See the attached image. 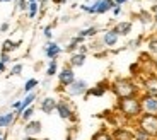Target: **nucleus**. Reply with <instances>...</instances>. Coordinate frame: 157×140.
Instances as JSON below:
<instances>
[{
  "mask_svg": "<svg viewBox=\"0 0 157 140\" xmlns=\"http://www.w3.org/2000/svg\"><path fill=\"white\" fill-rule=\"evenodd\" d=\"M34 111H36V108H34V104H33V106H29V108L24 109L22 113H21L19 118L24 121V123H28L29 120H33V116H34Z\"/></svg>",
  "mask_w": 157,
  "mask_h": 140,
  "instance_id": "obj_26",
  "label": "nucleus"
},
{
  "mask_svg": "<svg viewBox=\"0 0 157 140\" xmlns=\"http://www.w3.org/2000/svg\"><path fill=\"white\" fill-rule=\"evenodd\" d=\"M77 51H78V53H84V55H87V53H89V45H80Z\"/></svg>",
  "mask_w": 157,
  "mask_h": 140,
  "instance_id": "obj_36",
  "label": "nucleus"
},
{
  "mask_svg": "<svg viewBox=\"0 0 157 140\" xmlns=\"http://www.w3.org/2000/svg\"><path fill=\"white\" fill-rule=\"evenodd\" d=\"M9 2H12V0H0V4H9Z\"/></svg>",
  "mask_w": 157,
  "mask_h": 140,
  "instance_id": "obj_45",
  "label": "nucleus"
},
{
  "mask_svg": "<svg viewBox=\"0 0 157 140\" xmlns=\"http://www.w3.org/2000/svg\"><path fill=\"white\" fill-rule=\"evenodd\" d=\"M90 140H113V135H111V132L108 128H101L90 137Z\"/></svg>",
  "mask_w": 157,
  "mask_h": 140,
  "instance_id": "obj_22",
  "label": "nucleus"
},
{
  "mask_svg": "<svg viewBox=\"0 0 157 140\" xmlns=\"http://www.w3.org/2000/svg\"><path fill=\"white\" fill-rule=\"evenodd\" d=\"M28 2H38V0H28Z\"/></svg>",
  "mask_w": 157,
  "mask_h": 140,
  "instance_id": "obj_48",
  "label": "nucleus"
},
{
  "mask_svg": "<svg viewBox=\"0 0 157 140\" xmlns=\"http://www.w3.org/2000/svg\"><path fill=\"white\" fill-rule=\"evenodd\" d=\"M5 70H7V65H5V63H2V62H0V74H4Z\"/></svg>",
  "mask_w": 157,
  "mask_h": 140,
  "instance_id": "obj_41",
  "label": "nucleus"
},
{
  "mask_svg": "<svg viewBox=\"0 0 157 140\" xmlns=\"http://www.w3.org/2000/svg\"><path fill=\"white\" fill-rule=\"evenodd\" d=\"M138 19H140L142 24H150V22H154L152 12H147V10H142L140 14H138Z\"/></svg>",
  "mask_w": 157,
  "mask_h": 140,
  "instance_id": "obj_30",
  "label": "nucleus"
},
{
  "mask_svg": "<svg viewBox=\"0 0 157 140\" xmlns=\"http://www.w3.org/2000/svg\"><path fill=\"white\" fill-rule=\"evenodd\" d=\"M109 91V82H106V80H102V82H98L96 86H92V87H89V91L86 92V99L87 97H102L104 94Z\"/></svg>",
  "mask_w": 157,
  "mask_h": 140,
  "instance_id": "obj_9",
  "label": "nucleus"
},
{
  "mask_svg": "<svg viewBox=\"0 0 157 140\" xmlns=\"http://www.w3.org/2000/svg\"><path fill=\"white\" fill-rule=\"evenodd\" d=\"M133 140H155V138H152V137H150L149 133L144 132L142 128L135 126V128H133Z\"/></svg>",
  "mask_w": 157,
  "mask_h": 140,
  "instance_id": "obj_25",
  "label": "nucleus"
},
{
  "mask_svg": "<svg viewBox=\"0 0 157 140\" xmlns=\"http://www.w3.org/2000/svg\"><path fill=\"white\" fill-rule=\"evenodd\" d=\"M116 111L125 118L126 121H135L142 115V103L140 96L135 97H123L116 101Z\"/></svg>",
  "mask_w": 157,
  "mask_h": 140,
  "instance_id": "obj_2",
  "label": "nucleus"
},
{
  "mask_svg": "<svg viewBox=\"0 0 157 140\" xmlns=\"http://www.w3.org/2000/svg\"><path fill=\"white\" fill-rule=\"evenodd\" d=\"M55 113L60 116V120L63 121H70V123H75L77 121V115H75V108L72 106V103L68 99H58L56 103V109Z\"/></svg>",
  "mask_w": 157,
  "mask_h": 140,
  "instance_id": "obj_4",
  "label": "nucleus"
},
{
  "mask_svg": "<svg viewBox=\"0 0 157 140\" xmlns=\"http://www.w3.org/2000/svg\"><path fill=\"white\" fill-rule=\"evenodd\" d=\"M24 135L26 137H38L43 132V123L38 120H29L28 123H24Z\"/></svg>",
  "mask_w": 157,
  "mask_h": 140,
  "instance_id": "obj_11",
  "label": "nucleus"
},
{
  "mask_svg": "<svg viewBox=\"0 0 157 140\" xmlns=\"http://www.w3.org/2000/svg\"><path fill=\"white\" fill-rule=\"evenodd\" d=\"M98 33H99L98 26H89V27H86V29H80V31L77 33V36L87 39V38H94V36H98Z\"/></svg>",
  "mask_w": 157,
  "mask_h": 140,
  "instance_id": "obj_20",
  "label": "nucleus"
},
{
  "mask_svg": "<svg viewBox=\"0 0 157 140\" xmlns=\"http://www.w3.org/2000/svg\"><path fill=\"white\" fill-rule=\"evenodd\" d=\"M68 21H70V17H68V16H65V17L62 19V22H68Z\"/></svg>",
  "mask_w": 157,
  "mask_h": 140,
  "instance_id": "obj_44",
  "label": "nucleus"
},
{
  "mask_svg": "<svg viewBox=\"0 0 157 140\" xmlns=\"http://www.w3.org/2000/svg\"><path fill=\"white\" fill-rule=\"evenodd\" d=\"M140 89L144 91V94H152V96H157V74L145 75V77L142 79Z\"/></svg>",
  "mask_w": 157,
  "mask_h": 140,
  "instance_id": "obj_8",
  "label": "nucleus"
},
{
  "mask_svg": "<svg viewBox=\"0 0 157 140\" xmlns=\"http://www.w3.org/2000/svg\"><path fill=\"white\" fill-rule=\"evenodd\" d=\"M43 36L48 39V41H51V38H53V24L44 27V29H43Z\"/></svg>",
  "mask_w": 157,
  "mask_h": 140,
  "instance_id": "obj_31",
  "label": "nucleus"
},
{
  "mask_svg": "<svg viewBox=\"0 0 157 140\" xmlns=\"http://www.w3.org/2000/svg\"><path fill=\"white\" fill-rule=\"evenodd\" d=\"M125 4H128V0H114V5H125Z\"/></svg>",
  "mask_w": 157,
  "mask_h": 140,
  "instance_id": "obj_39",
  "label": "nucleus"
},
{
  "mask_svg": "<svg viewBox=\"0 0 157 140\" xmlns=\"http://www.w3.org/2000/svg\"><path fill=\"white\" fill-rule=\"evenodd\" d=\"M56 103H58V99L53 96H46L41 99V103H39V109H41V113L44 115H53L56 109Z\"/></svg>",
  "mask_w": 157,
  "mask_h": 140,
  "instance_id": "obj_13",
  "label": "nucleus"
},
{
  "mask_svg": "<svg viewBox=\"0 0 157 140\" xmlns=\"http://www.w3.org/2000/svg\"><path fill=\"white\" fill-rule=\"evenodd\" d=\"M113 140H133V128L130 126H116L111 130Z\"/></svg>",
  "mask_w": 157,
  "mask_h": 140,
  "instance_id": "obj_12",
  "label": "nucleus"
},
{
  "mask_svg": "<svg viewBox=\"0 0 157 140\" xmlns=\"http://www.w3.org/2000/svg\"><path fill=\"white\" fill-rule=\"evenodd\" d=\"M19 140H41V138H38V137H26V135H24L22 138H19Z\"/></svg>",
  "mask_w": 157,
  "mask_h": 140,
  "instance_id": "obj_40",
  "label": "nucleus"
},
{
  "mask_svg": "<svg viewBox=\"0 0 157 140\" xmlns=\"http://www.w3.org/2000/svg\"><path fill=\"white\" fill-rule=\"evenodd\" d=\"M140 103H142V113L157 115V96L142 92L140 94Z\"/></svg>",
  "mask_w": 157,
  "mask_h": 140,
  "instance_id": "obj_7",
  "label": "nucleus"
},
{
  "mask_svg": "<svg viewBox=\"0 0 157 140\" xmlns=\"http://www.w3.org/2000/svg\"><path fill=\"white\" fill-rule=\"evenodd\" d=\"M14 2H17V0H14Z\"/></svg>",
  "mask_w": 157,
  "mask_h": 140,
  "instance_id": "obj_50",
  "label": "nucleus"
},
{
  "mask_svg": "<svg viewBox=\"0 0 157 140\" xmlns=\"http://www.w3.org/2000/svg\"><path fill=\"white\" fill-rule=\"evenodd\" d=\"M80 10H82V12H87V4H82V5H80Z\"/></svg>",
  "mask_w": 157,
  "mask_h": 140,
  "instance_id": "obj_42",
  "label": "nucleus"
},
{
  "mask_svg": "<svg viewBox=\"0 0 157 140\" xmlns=\"http://www.w3.org/2000/svg\"><path fill=\"white\" fill-rule=\"evenodd\" d=\"M147 48H149L150 53L157 56V33H155V34H152L149 39H147Z\"/></svg>",
  "mask_w": 157,
  "mask_h": 140,
  "instance_id": "obj_29",
  "label": "nucleus"
},
{
  "mask_svg": "<svg viewBox=\"0 0 157 140\" xmlns=\"http://www.w3.org/2000/svg\"><path fill=\"white\" fill-rule=\"evenodd\" d=\"M36 99H38V92H36V91H33V92H28V94H26V97L22 99V109H26V108H29V106H33Z\"/></svg>",
  "mask_w": 157,
  "mask_h": 140,
  "instance_id": "obj_23",
  "label": "nucleus"
},
{
  "mask_svg": "<svg viewBox=\"0 0 157 140\" xmlns=\"http://www.w3.org/2000/svg\"><path fill=\"white\" fill-rule=\"evenodd\" d=\"M39 12V2H29L28 5V19H36Z\"/></svg>",
  "mask_w": 157,
  "mask_h": 140,
  "instance_id": "obj_28",
  "label": "nucleus"
},
{
  "mask_svg": "<svg viewBox=\"0 0 157 140\" xmlns=\"http://www.w3.org/2000/svg\"><path fill=\"white\" fill-rule=\"evenodd\" d=\"M46 77L48 79H51V77H55L56 74H58V62L56 60H50V63H48V67H46Z\"/></svg>",
  "mask_w": 157,
  "mask_h": 140,
  "instance_id": "obj_24",
  "label": "nucleus"
},
{
  "mask_svg": "<svg viewBox=\"0 0 157 140\" xmlns=\"http://www.w3.org/2000/svg\"><path fill=\"white\" fill-rule=\"evenodd\" d=\"M38 86H39V80H38V79H34V77H33V79H28V80H26V84H24V87H22V91H24L26 94H28V92H33V91H34Z\"/></svg>",
  "mask_w": 157,
  "mask_h": 140,
  "instance_id": "obj_27",
  "label": "nucleus"
},
{
  "mask_svg": "<svg viewBox=\"0 0 157 140\" xmlns=\"http://www.w3.org/2000/svg\"><path fill=\"white\" fill-rule=\"evenodd\" d=\"M0 62H2V63H5V65H7L9 62H12L10 53H4V51H0Z\"/></svg>",
  "mask_w": 157,
  "mask_h": 140,
  "instance_id": "obj_34",
  "label": "nucleus"
},
{
  "mask_svg": "<svg viewBox=\"0 0 157 140\" xmlns=\"http://www.w3.org/2000/svg\"><path fill=\"white\" fill-rule=\"evenodd\" d=\"M56 77H58V86H60L58 89H62V91H63V89H67V87L70 86L72 82H74L75 79H77V77H75L74 68H72V67L68 65V63H67L65 67H63L62 70H58Z\"/></svg>",
  "mask_w": 157,
  "mask_h": 140,
  "instance_id": "obj_5",
  "label": "nucleus"
},
{
  "mask_svg": "<svg viewBox=\"0 0 157 140\" xmlns=\"http://www.w3.org/2000/svg\"><path fill=\"white\" fill-rule=\"evenodd\" d=\"M43 51H44V55H46V58H50V60H56V58L60 56V55H62L63 48L60 46L58 43H55V41H46V45H44Z\"/></svg>",
  "mask_w": 157,
  "mask_h": 140,
  "instance_id": "obj_14",
  "label": "nucleus"
},
{
  "mask_svg": "<svg viewBox=\"0 0 157 140\" xmlns=\"http://www.w3.org/2000/svg\"><path fill=\"white\" fill-rule=\"evenodd\" d=\"M113 7H114V0H98V10H96V14L102 16V14L109 12Z\"/></svg>",
  "mask_w": 157,
  "mask_h": 140,
  "instance_id": "obj_19",
  "label": "nucleus"
},
{
  "mask_svg": "<svg viewBox=\"0 0 157 140\" xmlns=\"http://www.w3.org/2000/svg\"><path fill=\"white\" fill-rule=\"evenodd\" d=\"M16 120H17L16 111H7V113H0V130L10 128L12 125L16 123Z\"/></svg>",
  "mask_w": 157,
  "mask_h": 140,
  "instance_id": "obj_15",
  "label": "nucleus"
},
{
  "mask_svg": "<svg viewBox=\"0 0 157 140\" xmlns=\"http://www.w3.org/2000/svg\"><path fill=\"white\" fill-rule=\"evenodd\" d=\"M90 2H94V0H87V4H90Z\"/></svg>",
  "mask_w": 157,
  "mask_h": 140,
  "instance_id": "obj_47",
  "label": "nucleus"
},
{
  "mask_svg": "<svg viewBox=\"0 0 157 140\" xmlns=\"http://www.w3.org/2000/svg\"><path fill=\"white\" fill-rule=\"evenodd\" d=\"M109 91L116 96V99H123V97H135L140 96L142 89L140 84L135 80L133 77H118L109 84Z\"/></svg>",
  "mask_w": 157,
  "mask_h": 140,
  "instance_id": "obj_1",
  "label": "nucleus"
},
{
  "mask_svg": "<svg viewBox=\"0 0 157 140\" xmlns=\"http://www.w3.org/2000/svg\"><path fill=\"white\" fill-rule=\"evenodd\" d=\"M16 4H17V9H19V10H26V12H28V5H29L28 0H17Z\"/></svg>",
  "mask_w": 157,
  "mask_h": 140,
  "instance_id": "obj_33",
  "label": "nucleus"
},
{
  "mask_svg": "<svg viewBox=\"0 0 157 140\" xmlns=\"http://www.w3.org/2000/svg\"><path fill=\"white\" fill-rule=\"evenodd\" d=\"M22 68H24L22 63H16V65L10 68V75H21L22 74Z\"/></svg>",
  "mask_w": 157,
  "mask_h": 140,
  "instance_id": "obj_32",
  "label": "nucleus"
},
{
  "mask_svg": "<svg viewBox=\"0 0 157 140\" xmlns=\"http://www.w3.org/2000/svg\"><path fill=\"white\" fill-rule=\"evenodd\" d=\"M2 135H4V132H2V130H0V137H2Z\"/></svg>",
  "mask_w": 157,
  "mask_h": 140,
  "instance_id": "obj_49",
  "label": "nucleus"
},
{
  "mask_svg": "<svg viewBox=\"0 0 157 140\" xmlns=\"http://www.w3.org/2000/svg\"><path fill=\"white\" fill-rule=\"evenodd\" d=\"M113 29L120 36H128L130 33H132V29H133V24L130 22V21H121V22H118Z\"/></svg>",
  "mask_w": 157,
  "mask_h": 140,
  "instance_id": "obj_17",
  "label": "nucleus"
},
{
  "mask_svg": "<svg viewBox=\"0 0 157 140\" xmlns=\"http://www.w3.org/2000/svg\"><path fill=\"white\" fill-rule=\"evenodd\" d=\"M111 12H113V16L118 17L120 14H121V5H114L113 9H111Z\"/></svg>",
  "mask_w": 157,
  "mask_h": 140,
  "instance_id": "obj_35",
  "label": "nucleus"
},
{
  "mask_svg": "<svg viewBox=\"0 0 157 140\" xmlns=\"http://www.w3.org/2000/svg\"><path fill=\"white\" fill-rule=\"evenodd\" d=\"M63 91H65L67 96H70V97L86 96V92L89 91V84H87V80H84V79H75L70 86H68L67 89H63Z\"/></svg>",
  "mask_w": 157,
  "mask_h": 140,
  "instance_id": "obj_6",
  "label": "nucleus"
},
{
  "mask_svg": "<svg viewBox=\"0 0 157 140\" xmlns=\"http://www.w3.org/2000/svg\"><path fill=\"white\" fill-rule=\"evenodd\" d=\"M150 12H152V19H154V22H157V4L152 7V10H150Z\"/></svg>",
  "mask_w": 157,
  "mask_h": 140,
  "instance_id": "obj_38",
  "label": "nucleus"
},
{
  "mask_svg": "<svg viewBox=\"0 0 157 140\" xmlns=\"http://www.w3.org/2000/svg\"><path fill=\"white\" fill-rule=\"evenodd\" d=\"M120 41V34L114 31L113 27L111 29H106V31L102 33V38H101V43L104 48H114Z\"/></svg>",
  "mask_w": 157,
  "mask_h": 140,
  "instance_id": "obj_10",
  "label": "nucleus"
},
{
  "mask_svg": "<svg viewBox=\"0 0 157 140\" xmlns=\"http://www.w3.org/2000/svg\"><path fill=\"white\" fill-rule=\"evenodd\" d=\"M9 29H10V24H9V22H4V24H0V33H7Z\"/></svg>",
  "mask_w": 157,
  "mask_h": 140,
  "instance_id": "obj_37",
  "label": "nucleus"
},
{
  "mask_svg": "<svg viewBox=\"0 0 157 140\" xmlns=\"http://www.w3.org/2000/svg\"><path fill=\"white\" fill-rule=\"evenodd\" d=\"M0 140H7V135H5V133H4V135L0 137Z\"/></svg>",
  "mask_w": 157,
  "mask_h": 140,
  "instance_id": "obj_46",
  "label": "nucleus"
},
{
  "mask_svg": "<svg viewBox=\"0 0 157 140\" xmlns=\"http://www.w3.org/2000/svg\"><path fill=\"white\" fill-rule=\"evenodd\" d=\"M56 4H60V5H63V4H67V0H55Z\"/></svg>",
  "mask_w": 157,
  "mask_h": 140,
  "instance_id": "obj_43",
  "label": "nucleus"
},
{
  "mask_svg": "<svg viewBox=\"0 0 157 140\" xmlns=\"http://www.w3.org/2000/svg\"><path fill=\"white\" fill-rule=\"evenodd\" d=\"M84 41H86V39L84 38H80V36H74V38L70 39V41H68V45L65 48H63V50L67 51V53H75V51L78 50V46H80V45H84Z\"/></svg>",
  "mask_w": 157,
  "mask_h": 140,
  "instance_id": "obj_18",
  "label": "nucleus"
},
{
  "mask_svg": "<svg viewBox=\"0 0 157 140\" xmlns=\"http://www.w3.org/2000/svg\"><path fill=\"white\" fill-rule=\"evenodd\" d=\"M135 126H138V128H142L144 132H147L152 138H157V115L142 113L140 116L135 120Z\"/></svg>",
  "mask_w": 157,
  "mask_h": 140,
  "instance_id": "obj_3",
  "label": "nucleus"
},
{
  "mask_svg": "<svg viewBox=\"0 0 157 140\" xmlns=\"http://www.w3.org/2000/svg\"><path fill=\"white\" fill-rule=\"evenodd\" d=\"M19 46H21V41H12V39H5L4 43H2V51H4V53H12V51H16Z\"/></svg>",
  "mask_w": 157,
  "mask_h": 140,
  "instance_id": "obj_21",
  "label": "nucleus"
},
{
  "mask_svg": "<svg viewBox=\"0 0 157 140\" xmlns=\"http://www.w3.org/2000/svg\"><path fill=\"white\" fill-rule=\"evenodd\" d=\"M86 60H87V55L75 51V53L70 55V58H68V65H70L72 68H80V67L86 65Z\"/></svg>",
  "mask_w": 157,
  "mask_h": 140,
  "instance_id": "obj_16",
  "label": "nucleus"
}]
</instances>
